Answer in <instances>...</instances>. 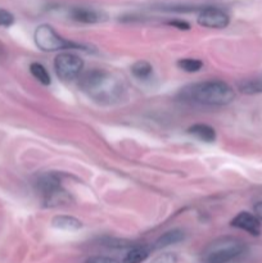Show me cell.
Masks as SVG:
<instances>
[{"instance_id": "22", "label": "cell", "mask_w": 262, "mask_h": 263, "mask_svg": "<svg viewBox=\"0 0 262 263\" xmlns=\"http://www.w3.org/2000/svg\"><path fill=\"white\" fill-rule=\"evenodd\" d=\"M254 213H256L257 217L262 221V202H258L254 205Z\"/></svg>"}, {"instance_id": "4", "label": "cell", "mask_w": 262, "mask_h": 263, "mask_svg": "<svg viewBox=\"0 0 262 263\" xmlns=\"http://www.w3.org/2000/svg\"><path fill=\"white\" fill-rule=\"evenodd\" d=\"M246 247L238 239L223 238L211 244L204 252L202 263H229L238 258Z\"/></svg>"}, {"instance_id": "3", "label": "cell", "mask_w": 262, "mask_h": 263, "mask_svg": "<svg viewBox=\"0 0 262 263\" xmlns=\"http://www.w3.org/2000/svg\"><path fill=\"white\" fill-rule=\"evenodd\" d=\"M39 194L48 207H57L69 200L68 193L62 186V180L57 172H46L36 181Z\"/></svg>"}, {"instance_id": "20", "label": "cell", "mask_w": 262, "mask_h": 263, "mask_svg": "<svg viewBox=\"0 0 262 263\" xmlns=\"http://www.w3.org/2000/svg\"><path fill=\"white\" fill-rule=\"evenodd\" d=\"M86 263H120V262L116 261L115 258H110V257L97 256V257H91V258L87 259Z\"/></svg>"}, {"instance_id": "10", "label": "cell", "mask_w": 262, "mask_h": 263, "mask_svg": "<svg viewBox=\"0 0 262 263\" xmlns=\"http://www.w3.org/2000/svg\"><path fill=\"white\" fill-rule=\"evenodd\" d=\"M188 133L203 143H213L217 138L215 128L205 125V123H195V125L190 126L188 128Z\"/></svg>"}, {"instance_id": "8", "label": "cell", "mask_w": 262, "mask_h": 263, "mask_svg": "<svg viewBox=\"0 0 262 263\" xmlns=\"http://www.w3.org/2000/svg\"><path fill=\"white\" fill-rule=\"evenodd\" d=\"M230 225L233 228L247 231V233L253 236H258L261 234V220L256 215H252L249 212L238 213L231 220Z\"/></svg>"}, {"instance_id": "21", "label": "cell", "mask_w": 262, "mask_h": 263, "mask_svg": "<svg viewBox=\"0 0 262 263\" xmlns=\"http://www.w3.org/2000/svg\"><path fill=\"white\" fill-rule=\"evenodd\" d=\"M169 25L174 26V27L179 28V30H189L190 28L189 23L184 22V21H171V22H169Z\"/></svg>"}, {"instance_id": "5", "label": "cell", "mask_w": 262, "mask_h": 263, "mask_svg": "<svg viewBox=\"0 0 262 263\" xmlns=\"http://www.w3.org/2000/svg\"><path fill=\"white\" fill-rule=\"evenodd\" d=\"M35 44L43 51H59L64 49H82L84 46L66 40L50 25H40L33 33Z\"/></svg>"}, {"instance_id": "14", "label": "cell", "mask_w": 262, "mask_h": 263, "mask_svg": "<svg viewBox=\"0 0 262 263\" xmlns=\"http://www.w3.org/2000/svg\"><path fill=\"white\" fill-rule=\"evenodd\" d=\"M151 254V248L146 246H138L131 248L123 257V263H141Z\"/></svg>"}, {"instance_id": "11", "label": "cell", "mask_w": 262, "mask_h": 263, "mask_svg": "<svg viewBox=\"0 0 262 263\" xmlns=\"http://www.w3.org/2000/svg\"><path fill=\"white\" fill-rule=\"evenodd\" d=\"M185 239V233L179 229H174V230H170L167 233H164L163 235L159 236L157 239V241L154 243V248L156 249H163L167 248L170 246H175V244L180 243Z\"/></svg>"}, {"instance_id": "7", "label": "cell", "mask_w": 262, "mask_h": 263, "mask_svg": "<svg viewBox=\"0 0 262 263\" xmlns=\"http://www.w3.org/2000/svg\"><path fill=\"white\" fill-rule=\"evenodd\" d=\"M229 22H230V18L229 15L223 12L220 8L215 7H205L202 8L198 14V23L203 27L207 28H216V30H220V28L228 27Z\"/></svg>"}, {"instance_id": "12", "label": "cell", "mask_w": 262, "mask_h": 263, "mask_svg": "<svg viewBox=\"0 0 262 263\" xmlns=\"http://www.w3.org/2000/svg\"><path fill=\"white\" fill-rule=\"evenodd\" d=\"M51 226L63 231H77L82 228V222L72 216H55L51 220Z\"/></svg>"}, {"instance_id": "18", "label": "cell", "mask_w": 262, "mask_h": 263, "mask_svg": "<svg viewBox=\"0 0 262 263\" xmlns=\"http://www.w3.org/2000/svg\"><path fill=\"white\" fill-rule=\"evenodd\" d=\"M151 263H177V256L171 252H167V253H162L159 256H157L156 258H153Z\"/></svg>"}, {"instance_id": "1", "label": "cell", "mask_w": 262, "mask_h": 263, "mask_svg": "<svg viewBox=\"0 0 262 263\" xmlns=\"http://www.w3.org/2000/svg\"><path fill=\"white\" fill-rule=\"evenodd\" d=\"M79 86L90 99L102 105L120 102L126 91L122 77L104 68H91L80 74Z\"/></svg>"}, {"instance_id": "2", "label": "cell", "mask_w": 262, "mask_h": 263, "mask_svg": "<svg viewBox=\"0 0 262 263\" xmlns=\"http://www.w3.org/2000/svg\"><path fill=\"white\" fill-rule=\"evenodd\" d=\"M182 99L203 105H226L235 98L234 89L221 80H205L184 87L180 92Z\"/></svg>"}, {"instance_id": "9", "label": "cell", "mask_w": 262, "mask_h": 263, "mask_svg": "<svg viewBox=\"0 0 262 263\" xmlns=\"http://www.w3.org/2000/svg\"><path fill=\"white\" fill-rule=\"evenodd\" d=\"M69 15L73 21L81 23H87V25H91V23H99L103 21L107 20V15L103 12L99 10H95L92 8H85V7H74L72 8Z\"/></svg>"}, {"instance_id": "15", "label": "cell", "mask_w": 262, "mask_h": 263, "mask_svg": "<svg viewBox=\"0 0 262 263\" xmlns=\"http://www.w3.org/2000/svg\"><path fill=\"white\" fill-rule=\"evenodd\" d=\"M131 73L138 80H148L153 73V67L145 61H139L131 66Z\"/></svg>"}, {"instance_id": "13", "label": "cell", "mask_w": 262, "mask_h": 263, "mask_svg": "<svg viewBox=\"0 0 262 263\" xmlns=\"http://www.w3.org/2000/svg\"><path fill=\"white\" fill-rule=\"evenodd\" d=\"M239 91L247 95L262 94V74L252 77V79L241 80L238 84Z\"/></svg>"}, {"instance_id": "16", "label": "cell", "mask_w": 262, "mask_h": 263, "mask_svg": "<svg viewBox=\"0 0 262 263\" xmlns=\"http://www.w3.org/2000/svg\"><path fill=\"white\" fill-rule=\"evenodd\" d=\"M30 72H31V74H32V76L35 77L39 82H40V84L45 85V86H48V85L51 84L50 74H49V72L46 71V68L43 66V64L38 63V62H35V63H31Z\"/></svg>"}, {"instance_id": "6", "label": "cell", "mask_w": 262, "mask_h": 263, "mask_svg": "<svg viewBox=\"0 0 262 263\" xmlns=\"http://www.w3.org/2000/svg\"><path fill=\"white\" fill-rule=\"evenodd\" d=\"M54 69L62 81H72L80 77L84 69V61L73 53L58 54L54 59Z\"/></svg>"}, {"instance_id": "19", "label": "cell", "mask_w": 262, "mask_h": 263, "mask_svg": "<svg viewBox=\"0 0 262 263\" xmlns=\"http://www.w3.org/2000/svg\"><path fill=\"white\" fill-rule=\"evenodd\" d=\"M14 22V17H13L12 13H9L8 10L0 8V26L2 27H9Z\"/></svg>"}, {"instance_id": "17", "label": "cell", "mask_w": 262, "mask_h": 263, "mask_svg": "<svg viewBox=\"0 0 262 263\" xmlns=\"http://www.w3.org/2000/svg\"><path fill=\"white\" fill-rule=\"evenodd\" d=\"M177 67L182 71L188 72V73H194L198 72L203 67L202 61L195 58H182L177 61Z\"/></svg>"}]
</instances>
